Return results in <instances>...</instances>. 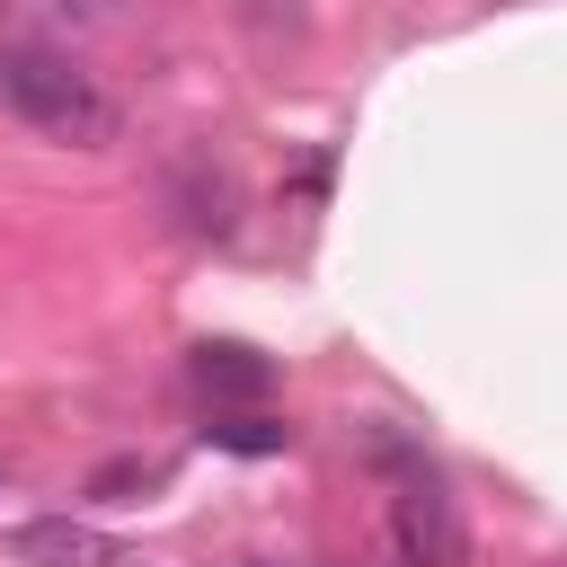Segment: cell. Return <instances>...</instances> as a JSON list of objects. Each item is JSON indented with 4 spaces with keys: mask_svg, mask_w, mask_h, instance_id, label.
<instances>
[{
    "mask_svg": "<svg viewBox=\"0 0 567 567\" xmlns=\"http://www.w3.org/2000/svg\"><path fill=\"white\" fill-rule=\"evenodd\" d=\"M0 106L18 115V124H35V133H53V142H115V97L71 62V53H53V44H0Z\"/></svg>",
    "mask_w": 567,
    "mask_h": 567,
    "instance_id": "6da1fadb",
    "label": "cell"
},
{
    "mask_svg": "<svg viewBox=\"0 0 567 567\" xmlns=\"http://www.w3.org/2000/svg\"><path fill=\"white\" fill-rule=\"evenodd\" d=\"M372 461L399 470V496H390V540H399V558H408V567H461V558H470V532H461V505L443 496L434 461H425L416 443H399V434H372Z\"/></svg>",
    "mask_w": 567,
    "mask_h": 567,
    "instance_id": "7a4b0ae2",
    "label": "cell"
},
{
    "mask_svg": "<svg viewBox=\"0 0 567 567\" xmlns=\"http://www.w3.org/2000/svg\"><path fill=\"white\" fill-rule=\"evenodd\" d=\"M159 204L186 239H239V177L213 151H177L168 177H159Z\"/></svg>",
    "mask_w": 567,
    "mask_h": 567,
    "instance_id": "3957f363",
    "label": "cell"
},
{
    "mask_svg": "<svg viewBox=\"0 0 567 567\" xmlns=\"http://www.w3.org/2000/svg\"><path fill=\"white\" fill-rule=\"evenodd\" d=\"M186 381L213 399V408H257L266 390H275V363L257 354V346H230V337H204L195 354H186Z\"/></svg>",
    "mask_w": 567,
    "mask_h": 567,
    "instance_id": "277c9868",
    "label": "cell"
},
{
    "mask_svg": "<svg viewBox=\"0 0 567 567\" xmlns=\"http://www.w3.org/2000/svg\"><path fill=\"white\" fill-rule=\"evenodd\" d=\"M204 443H213V452H239V461H266V452L292 443V425H275V416H257V408H213Z\"/></svg>",
    "mask_w": 567,
    "mask_h": 567,
    "instance_id": "5b68a950",
    "label": "cell"
},
{
    "mask_svg": "<svg viewBox=\"0 0 567 567\" xmlns=\"http://www.w3.org/2000/svg\"><path fill=\"white\" fill-rule=\"evenodd\" d=\"M151 487H159V461H106L89 478V505H142Z\"/></svg>",
    "mask_w": 567,
    "mask_h": 567,
    "instance_id": "8992f818",
    "label": "cell"
},
{
    "mask_svg": "<svg viewBox=\"0 0 567 567\" xmlns=\"http://www.w3.org/2000/svg\"><path fill=\"white\" fill-rule=\"evenodd\" d=\"M18 9H44V18H97L106 0H18Z\"/></svg>",
    "mask_w": 567,
    "mask_h": 567,
    "instance_id": "52a82bcc",
    "label": "cell"
},
{
    "mask_svg": "<svg viewBox=\"0 0 567 567\" xmlns=\"http://www.w3.org/2000/svg\"><path fill=\"white\" fill-rule=\"evenodd\" d=\"M248 567H275V558H248Z\"/></svg>",
    "mask_w": 567,
    "mask_h": 567,
    "instance_id": "ba28073f",
    "label": "cell"
}]
</instances>
